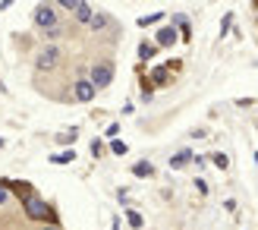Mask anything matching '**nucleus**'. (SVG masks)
<instances>
[{"label": "nucleus", "instance_id": "nucleus-1", "mask_svg": "<svg viewBox=\"0 0 258 230\" xmlns=\"http://www.w3.org/2000/svg\"><path fill=\"white\" fill-rule=\"evenodd\" d=\"M22 211H25V218H29V221H41V224H57V221H60L57 211H54V205H50V202H44L38 193H32L29 199L22 202Z\"/></svg>", "mask_w": 258, "mask_h": 230}, {"label": "nucleus", "instance_id": "nucleus-2", "mask_svg": "<svg viewBox=\"0 0 258 230\" xmlns=\"http://www.w3.org/2000/svg\"><path fill=\"white\" fill-rule=\"evenodd\" d=\"M88 82L95 88H107L113 82V60H98L92 63V76H88Z\"/></svg>", "mask_w": 258, "mask_h": 230}, {"label": "nucleus", "instance_id": "nucleus-3", "mask_svg": "<svg viewBox=\"0 0 258 230\" xmlns=\"http://www.w3.org/2000/svg\"><path fill=\"white\" fill-rule=\"evenodd\" d=\"M32 22L38 25V29H54V25H57V10L54 7H50V4H38L35 7V13H32Z\"/></svg>", "mask_w": 258, "mask_h": 230}, {"label": "nucleus", "instance_id": "nucleus-4", "mask_svg": "<svg viewBox=\"0 0 258 230\" xmlns=\"http://www.w3.org/2000/svg\"><path fill=\"white\" fill-rule=\"evenodd\" d=\"M0 186H4L7 193H13L19 202H25V199H29V196L35 193V186H32L29 180H0Z\"/></svg>", "mask_w": 258, "mask_h": 230}, {"label": "nucleus", "instance_id": "nucleus-5", "mask_svg": "<svg viewBox=\"0 0 258 230\" xmlns=\"http://www.w3.org/2000/svg\"><path fill=\"white\" fill-rule=\"evenodd\" d=\"M57 60H60V50L50 44V47H44L41 54H38V60H35V70L38 73H44V70H54L57 67Z\"/></svg>", "mask_w": 258, "mask_h": 230}, {"label": "nucleus", "instance_id": "nucleus-6", "mask_svg": "<svg viewBox=\"0 0 258 230\" xmlns=\"http://www.w3.org/2000/svg\"><path fill=\"white\" fill-rule=\"evenodd\" d=\"M95 95H98V88L88 82V79H79V82L73 85V98H76V101H82V104H88V101H92Z\"/></svg>", "mask_w": 258, "mask_h": 230}, {"label": "nucleus", "instance_id": "nucleus-7", "mask_svg": "<svg viewBox=\"0 0 258 230\" xmlns=\"http://www.w3.org/2000/svg\"><path fill=\"white\" fill-rule=\"evenodd\" d=\"M148 85H173V73L167 67H154L148 73Z\"/></svg>", "mask_w": 258, "mask_h": 230}, {"label": "nucleus", "instance_id": "nucleus-8", "mask_svg": "<svg viewBox=\"0 0 258 230\" xmlns=\"http://www.w3.org/2000/svg\"><path fill=\"white\" fill-rule=\"evenodd\" d=\"M73 16L79 19V22H92L95 7H92V4H85V0H73Z\"/></svg>", "mask_w": 258, "mask_h": 230}, {"label": "nucleus", "instance_id": "nucleus-9", "mask_svg": "<svg viewBox=\"0 0 258 230\" xmlns=\"http://www.w3.org/2000/svg\"><path fill=\"white\" fill-rule=\"evenodd\" d=\"M176 29H173V25H164V29L158 32V41H154V44H158V47H173L176 44Z\"/></svg>", "mask_w": 258, "mask_h": 230}, {"label": "nucleus", "instance_id": "nucleus-10", "mask_svg": "<svg viewBox=\"0 0 258 230\" xmlns=\"http://www.w3.org/2000/svg\"><path fill=\"white\" fill-rule=\"evenodd\" d=\"M189 161H192V151H189V148H183V151H176V155L170 158V170H183V167H186Z\"/></svg>", "mask_w": 258, "mask_h": 230}, {"label": "nucleus", "instance_id": "nucleus-11", "mask_svg": "<svg viewBox=\"0 0 258 230\" xmlns=\"http://www.w3.org/2000/svg\"><path fill=\"white\" fill-rule=\"evenodd\" d=\"M88 25H92V32H104L107 25H110V16H107V13H101V10H95V16H92Z\"/></svg>", "mask_w": 258, "mask_h": 230}, {"label": "nucleus", "instance_id": "nucleus-12", "mask_svg": "<svg viewBox=\"0 0 258 230\" xmlns=\"http://www.w3.org/2000/svg\"><path fill=\"white\" fill-rule=\"evenodd\" d=\"M173 22L179 25V32H176V35L183 38V41H189V38H192V29H189V19H186V16H173Z\"/></svg>", "mask_w": 258, "mask_h": 230}, {"label": "nucleus", "instance_id": "nucleus-13", "mask_svg": "<svg viewBox=\"0 0 258 230\" xmlns=\"http://www.w3.org/2000/svg\"><path fill=\"white\" fill-rule=\"evenodd\" d=\"M154 54H158V44H151V41H142L139 44V60H151Z\"/></svg>", "mask_w": 258, "mask_h": 230}, {"label": "nucleus", "instance_id": "nucleus-14", "mask_svg": "<svg viewBox=\"0 0 258 230\" xmlns=\"http://www.w3.org/2000/svg\"><path fill=\"white\" fill-rule=\"evenodd\" d=\"M76 161V151H60V155H50V164H73Z\"/></svg>", "mask_w": 258, "mask_h": 230}, {"label": "nucleus", "instance_id": "nucleus-15", "mask_svg": "<svg viewBox=\"0 0 258 230\" xmlns=\"http://www.w3.org/2000/svg\"><path fill=\"white\" fill-rule=\"evenodd\" d=\"M154 174V167L148 161H139V164H133V177H151Z\"/></svg>", "mask_w": 258, "mask_h": 230}, {"label": "nucleus", "instance_id": "nucleus-16", "mask_svg": "<svg viewBox=\"0 0 258 230\" xmlns=\"http://www.w3.org/2000/svg\"><path fill=\"white\" fill-rule=\"evenodd\" d=\"M211 161H214V167H221V170H227V167H230V158L224 155V151H214Z\"/></svg>", "mask_w": 258, "mask_h": 230}, {"label": "nucleus", "instance_id": "nucleus-17", "mask_svg": "<svg viewBox=\"0 0 258 230\" xmlns=\"http://www.w3.org/2000/svg\"><path fill=\"white\" fill-rule=\"evenodd\" d=\"M126 221H129V227H136V230H139L142 224H145V218H142L139 211H126Z\"/></svg>", "mask_w": 258, "mask_h": 230}, {"label": "nucleus", "instance_id": "nucleus-18", "mask_svg": "<svg viewBox=\"0 0 258 230\" xmlns=\"http://www.w3.org/2000/svg\"><path fill=\"white\" fill-rule=\"evenodd\" d=\"M57 142H60V145H73V142H76V130H63V133L57 136Z\"/></svg>", "mask_w": 258, "mask_h": 230}, {"label": "nucleus", "instance_id": "nucleus-19", "mask_svg": "<svg viewBox=\"0 0 258 230\" xmlns=\"http://www.w3.org/2000/svg\"><path fill=\"white\" fill-rule=\"evenodd\" d=\"M161 19H164V13H151V16H142V19H139V25L145 29V25H154V22H161Z\"/></svg>", "mask_w": 258, "mask_h": 230}, {"label": "nucleus", "instance_id": "nucleus-20", "mask_svg": "<svg viewBox=\"0 0 258 230\" xmlns=\"http://www.w3.org/2000/svg\"><path fill=\"white\" fill-rule=\"evenodd\" d=\"M110 151H113V155H126L129 145H126V142H120V139H113V142H110Z\"/></svg>", "mask_w": 258, "mask_h": 230}, {"label": "nucleus", "instance_id": "nucleus-21", "mask_svg": "<svg viewBox=\"0 0 258 230\" xmlns=\"http://www.w3.org/2000/svg\"><path fill=\"white\" fill-rule=\"evenodd\" d=\"M60 35H63V29H60V25H54V29H47V32H44V38H47V41H57Z\"/></svg>", "mask_w": 258, "mask_h": 230}, {"label": "nucleus", "instance_id": "nucleus-22", "mask_svg": "<svg viewBox=\"0 0 258 230\" xmlns=\"http://www.w3.org/2000/svg\"><path fill=\"white\" fill-rule=\"evenodd\" d=\"M164 67H167V70H170V73H179V70H183V60H167V63H164Z\"/></svg>", "mask_w": 258, "mask_h": 230}, {"label": "nucleus", "instance_id": "nucleus-23", "mask_svg": "<svg viewBox=\"0 0 258 230\" xmlns=\"http://www.w3.org/2000/svg\"><path fill=\"white\" fill-rule=\"evenodd\" d=\"M92 155H95V158L104 155V145H101V139H95V142H92Z\"/></svg>", "mask_w": 258, "mask_h": 230}, {"label": "nucleus", "instance_id": "nucleus-24", "mask_svg": "<svg viewBox=\"0 0 258 230\" xmlns=\"http://www.w3.org/2000/svg\"><path fill=\"white\" fill-rule=\"evenodd\" d=\"M196 186H199V193H202V196H208V189H211V186H208V180H202V177L196 180Z\"/></svg>", "mask_w": 258, "mask_h": 230}, {"label": "nucleus", "instance_id": "nucleus-25", "mask_svg": "<svg viewBox=\"0 0 258 230\" xmlns=\"http://www.w3.org/2000/svg\"><path fill=\"white\" fill-rule=\"evenodd\" d=\"M7 199H10V193H7V189H4V186H0V205H4V202H7Z\"/></svg>", "mask_w": 258, "mask_h": 230}, {"label": "nucleus", "instance_id": "nucleus-26", "mask_svg": "<svg viewBox=\"0 0 258 230\" xmlns=\"http://www.w3.org/2000/svg\"><path fill=\"white\" fill-rule=\"evenodd\" d=\"M41 230H60V227H57V224H44Z\"/></svg>", "mask_w": 258, "mask_h": 230}, {"label": "nucleus", "instance_id": "nucleus-27", "mask_svg": "<svg viewBox=\"0 0 258 230\" xmlns=\"http://www.w3.org/2000/svg\"><path fill=\"white\" fill-rule=\"evenodd\" d=\"M0 148H4V139H0Z\"/></svg>", "mask_w": 258, "mask_h": 230}, {"label": "nucleus", "instance_id": "nucleus-28", "mask_svg": "<svg viewBox=\"0 0 258 230\" xmlns=\"http://www.w3.org/2000/svg\"><path fill=\"white\" fill-rule=\"evenodd\" d=\"M255 161H258V151H255Z\"/></svg>", "mask_w": 258, "mask_h": 230}]
</instances>
